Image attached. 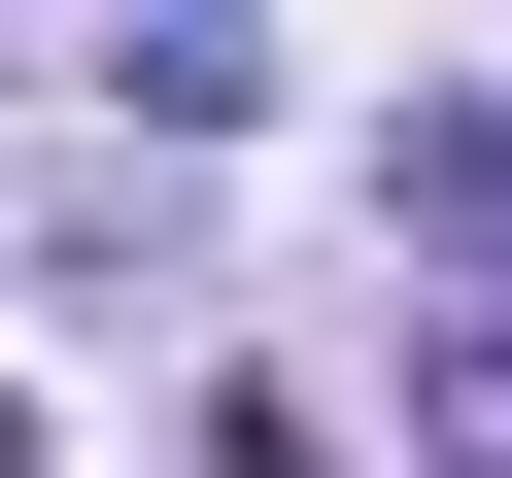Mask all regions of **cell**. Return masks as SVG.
Returning <instances> with one entry per match:
<instances>
[{"label": "cell", "mask_w": 512, "mask_h": 478, "mask_svg": "<svg viewBox=\"0 0 512 478\" xmlns=\"http://www.w3.org/2000/svg\"><path fill=\"white\" fill-rule=\"evenodd\" d=\"M410 444H444V478H512V308H444V342H410Z\"/></svg>", "instance_id": "cell-1"}, {"label": "cell", "mask_w": 512, "mask_h": 478, "mask_svg": "<svg viewBox=\"0 0 512 478\" xmlns=\"http://www.w3.org/2000/svg\"><path fill=\"white\" fill-rule=\"evenodd\" d=\"M0 478H35V410H0Z\"/></svg>", "instance_id": "cell-2"}, {"label": "cell", "mask_w": 512, "mask_h": 478, "mask_svg": "<svg viewBox=\"0 0 512 478\" xmlns=\"http://www.w3.org/2000/svg\"><path fill=\"white\" fill-rule=\"evenodd\" d=\"M171 35H239V0H171Z\"/></svg>", "instance_id": "cell-3"}]
</instances>
